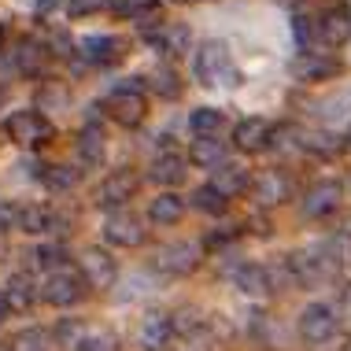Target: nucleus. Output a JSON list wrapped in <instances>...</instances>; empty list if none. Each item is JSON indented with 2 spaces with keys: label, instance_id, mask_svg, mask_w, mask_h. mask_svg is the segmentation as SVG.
<instances>
[{
  "label": "nucleus",
  "instance_id": "1",
  "mask_svg": "<svg viewBox=\"0 0 351 351\" xmlns=\"http://www.w3.org/2000/svg\"><path fill=\"white\" fill-rule=\"evenodd\" d=\"M193 71H196V78H200L204 85H237V67H233L230 49H226L222 41L200 45Z\"/></svg>",
  "mask_w": 351,
  "mask_h": 351
},
{
  "label": "nucleus",
  "instance_id": "2",
  "mask_svg": "<svg viewBox=\"0 0 351 351\" xmlns=\"http://www.w3.org/2000/svg\"><path fill=\"white\" fill-rule=\"evenodd\" d=\"M41 296L45 303H52V307H71V303H78L85 296V278L78 270H52L49 281L41 285Z\"/></svg>",
  "mask_w": 351,
  "mask_h": 351
},
{
  "label": "nucleus",
  "instance_id": "3",
  "mask_svg": "<svg viewBox=\"0 0 351 351\" xmlns=\"http://www.w3.org/2000/svg\"><path fill=\"white\" fill-rule=\"evenodd\" d=\"M300 337L307 344H326L337 337V311L329 303H311L300 315Z\"/></svg>",
  "mask_w": 351,
  "mask_h": 351
},
{
  "label": "nucleus",
  "instance_id": "4",
  "mask_svg": "<svg viewBox=\"0 0 351 351\" xmlns=\"http://www.w3.org/2000/svg\"><path fill=\"white\" fill-rule=\"evenodd\" d=\"M4 134L15 141V145H41V141L52 137V122L41 115V111H15L12 119L4 122Z\"/></svg>",
  "mask_w": 351,
  "mask_h": 351
},
{
  "label": "nucleus",
  "instance_id": "5",
  "mask_svg": "<svg viewBox=\"0 0 351 351\" xmlns=\"http://www.w3.org/2000/svg\"><path fill=\"white\" fill-rule=\"evenodd\" d=\"M104 111H111V119L122 122V126H137V122L145 119V111H148V100H145V93H141L137 85H122V89H115L108 100H104Z\"/></svg>",
  "mask_w": 351,
  "mask_h": 351
},
{
  "label": "nucleus",
  "instance_id": "6",
  "mask_svg": "<svg viewBox=\"0 0 351 351\" xmlns=\"http://www.w3.org/2000/svg\"><path fill=\"white\" fill-rule=\"evenodd\" d=\"M104 241L115 244V248H137V244L145 241V226H141V218H134L130 211H119L104 222Z\"/></svg>",
  "mask_w": 351,
  "mask_h": 351
},
{
  "label": "nucleus",
  "instance_id": "7",
  "mask_svg": "<svg viewBox=\"0 0 351 351\" xmlns=\"http://www.w3.org/2000/svg\"><path fill=\"white\" fill-rule=\"evenodd\" d=\"M196 263H200V248L189 244V241L163 244V248L156 252V267L167 270V274H189V270H196Z\"/></svg>",
  "mask_w": 351,
  "mask_h": 351
},
{
  "label": "nucleus",
  "instance_id": "8",
  "mask_svg": "<svg viewBox=\"0 0 351 351\" xmlns=\"http://www.w3.org/2000/svg\"><path fill=\"white\" fill-rule=\"evenodd\" d=\"M315 30L322 37V45H329V49H340V45H348L351 37V12L348 8H329V12H322V19L315 23Z\"/></svg>",
  "mask_w": 351,
  "mask_h": 351
},
{
  "label": "nucleus",
  "instance_id": "9",
  "mask_svg": "<svg viewBox=\"0 0 351 351\" xmlns=\"http://www.w3.org/2000/svg\"><path fill=\"white\" fill-rule=\"evenodd\" d=\"M82 278H85V285H93V289H111L115 278H119L115 259H111L108 252L89 248V252L82 255Z\"/></svg>",
  "mask_w": 351,
  "mask_h": 351
},
{
  "label": "nucleus",
  "instance_id": "10",
  "mask_svg": "<svg viewBox=\"0 0 351 351\" xmlns=\"http://www.w3.org/2000/svg\"><path fill=\"white\" fill-rule=\"evenodd\" d=\"M340 196H344L340 182H318V185H311V193L303 196V215H307V218L333 215L337 207H340Z\"/></svg>",
  "mask_w": 351,
  "mask_h": 351
},
{
  "label": "nucleus",
  "instance_id": "11",
  "mask_svg": "<svg viewBox=\"0 0 351 351\" xmlns=\"http://www.w3.org/2000/svg\"><path fill=\"white\" fill-rule=\"evenodd\" d=\"M233 145L241 152H263L267 145H274V126L267 119H244L233 130Z\"/></svg>",
  "mask_w": 351,
  "mask_h": 351
},
{
  "label": "nucleus",
  "instance_id": "12",
  "mask_svg": "<svg viewBox=\"0 0 351 351\" xmlns=\"http://www.w3.org/2000/svg\"><path fill=\"white\" fill-rule=\"evenodd\" d=\"M170 337H174V318L170 315H148L145 322H141V329H137V344L145 348V351H163L170 344Z\"/></svg>",
  "mask_w": 351,
  "mask_h": 351
},
{
  "label": "nucleus",
  "instance_id": "13",
  "mask_svg": "<svg viewBox=\"0 0 351 351\" xmlns=\"http://www.w3.org/2000/svg\"><path fill=\"white\" fill-rule=\"evenodd\" d=\"M19 230H23V233H34V237L56 233V230H63V218L56 215L52 207H41V204L19 207Z\"/></svg>",
  "mask_w": 351,
  "mask_h": 351
},
{
  "label": "nucleus",
  "instance_id": "14",
  "mask_svg": "<svg viewBox=\"0 0 351 351\" xmlns=\"http://www.w3.org/2000/svg\"><path fill=\"white\" fill-rule=\"evenodd\" d=\"M134 189H137V178L126 174V170H119V174L104 178V185H100V193H97V204L100 207H122L130 196H134Z\"/></svg>",
  "mask_w": 351,
  "mask_h": 351
},
{
  "label": "nucleus",
  "instance_id": "15",
  "mask_svg": "<svg viewBox=\"0 0 351 351\" xmlns=\"http://www.w3.org/2000/svg\"><path fill=\"white\" fill-rule=\"evenodd\" d=\"M82 56L89 63H100V67H108V63H115L119 56H122V41L119 37H111V34H100V37H82Z\"/></svg>",
  "mask_w": 351,
  "mask_h": 351
},
{
  "label": "nucleus",
  "instance_id": "16",
  "mask_svg": "<svg viewBox=\"0 0 351 351\" xmlns=\"http://www.w3.org/2000/svg\"><path fill=\"white\" fill-rule=\"evenodd\" d=\"M233 281H237V289H241L244 296H267V292L274 289V278H270V270L255 267V263H244V267L233 274Z\"/></svg>",
  "mask_w": 351,
  "mask_h": 351
},
{
  "label": "nucleus",
  "instance_id": "17",
  "mask_svg": "<svg viewBox=\"0 0 351 351\" xmlns=\"http://www.w3.org/2000/svg\"><path fill=\"white\" fill-rule=\"evenodd\" d=\"M0 296H4L8 311H30L34 300H37V289H34V281L26 278V274H15V278H8Z\"/></svg>",
  "mask_w": 351,
  "mask_h": 351
},
{
  "label": "nucleus",
  "instance_id": "18",
  "mask_svg": "<svg viewBox=\"0 0 351 351\" xmlns=\"http://www.w3.org/2000/svg\"><path fill=\"white\" fill-rule=\"evenodd\" d=\"M189 163L211 170V167H226V145L218 137H196L189 148Z\"/></svg>",
  "mask_w": 351,
  "mask_h": 351
},
{
  "label": "nucleus",
  "instance_id": "19",
  "mask_svg": "<svg viewBox=\"0 0 351 351\" xmlns=\"http://www.w3.org/2000/svg\"><path fill=\"white\" fill-rule=\"evenodd\" d=\"M296 74H300L303 82H326V78H337V74H340V63L329 60V56L307 52V56L296 63Z\"/></svg>",
  "mask_w": 351,
  "mask_h": 351
},
{
  "label": "nucleus",
  "instance_id": "20",
  "mask_svg": "<svg viewBox=\"0 0 351 351\" xmlns=\"http://www.w3.org/2000/svg\"><path fill=\"white\" fill-rule=\"evenodd\" d=\"M152 182H156V185H178V182H185V156H178V152L156 156V163H152Z\"/></svg>",
  "mask_w": 351,
  "mask_h": 351
},
{
  "label": "nucleus",
  "instance_id": "21",
  "mask_svg": "<svg viewBox=\"0 0 351 351\" xmlns=\"http://www.w3.org/2000/svg\"><path fill=\"white\" fill-rule=\"evenodd\" d=\"M182 215H185V200H182V196H174V193L156 196L152 207H148V218H152V222H159V226H174Z\"/></svg>",
  "mask_w": 351,
  "mask_h": 351
},
{
  "label": "nucleus",
  "instance_id": "22",
  "mask_svg": "<svg viewBox=\"0 0 351 351\" xmlns=\"http://www.w3.org/2000/svg\"><path fill=\"white\" fill-rule=\"evenodd\" d=\"M148 37H152V45H159L163 52H182L185 45H189V30H185V26H174V23L156 26Z\"/></svg>",
  "mask_w": 351,
  "mask_h": 351
},
{
  "label": "nucleus",
  "instance_id": "23",
  "mask_svg": "<svg viewBox=\"0 0 351 351\" xmlns=\"http://www.w3.org/2000/svg\"><path fill=\"white\" fill-rule=\"evenodd\" d=\"M215 185L222 189L226 196H241L244 189L252 185V178H248V170H244V167H230V163H226V167H218Z\"/></svg>",
  "mask_w": 351,
  "mask_h": 351
},
{
  "label": "nucleus",
  "instance_id": "24",
  "mask_svg": "<svg viewBox=\"0 0 351 351\" xmlns=\"http://www.w3.org/2000/svg\"><path fill=\"white\" fill-rule=\"evenodd\" d=\"M222 111L215 108H196L193 115H189V130H193L196 137H218V130H222Z\"/></svg>",
  "mask_w": 351,
  "mask_h": 351
},
{
  "label": "nucleus",
  "instance_id": "25",
  "mask_svg": "<svg viewBox=\"0 0 351 351\" xmlns=\"http://www.w3.org/2000/svg\"><path fill=\"white\" fill-rule=\"evenodd\" d=\"M15 67L23 74H30V78H37V74L45 71V49H41V45H34V41H23V45H19V52H15Z\"/></svg>",
  "mask_w": 351,
  "mask_h": 351
},
{
  "label": "nucleus",
  "instance_id": "26",
  "mask_svg": "<svg viewBox=\"0 0 351 351\" xmlns=\"http://www.w3.org/2000/svg\"><path fill=\"white\" fill-rule=\"evenodd\" d=\"M285 193H289V185H285L281 174H263L259 182H255V200L267 204V207H270V204H281Z\"/></svg>",
  "mask_w": 351,
  "mask_h": 351
},
{
  "label": "nucleus",
  "instance_id": "27",
  "mask_svg": "<svg viewBox=\"0 0 351 351\" xmlns=\"http://www.w3.org/2000/svg\"><path fill=\"white\" fill-rule=\"evenodd\" d=\"M226 200H230V196H226L215 182H207V185H200L193 193V204L200 207V211H207V215H222L226 211Z\"/></svg>",
  "mask_w": 351,
  "mask_h": 351
},
{
  "label": "nucleus",
  "instance_id": "28",
  "mask_svg": "<svg viewBox=\"0 0 351 351\" xmlns=\"http://www.w3.org/2000/svg\"><path fill=\"white\" fill-rule=\"evenodd\" d=\"M78 156L85 167H100L104 163V134L100 130H85L78 141Z\"/></svg>",
  "mask_w": 351,
  "mask_h": 351
},
{
  "label": "nucleus",
  "instance_id": "29",
  "mask_svg": "<svg viewBox=\"0 0 351 351\" xmlns=\"http://www.w3.org/2000/svg\"><path fill=\"white\" fill-rule=\"evenodd\" d=\"M74 351H119V337L104 333V329H97V333H78Z\"/></svg>",
  "mask_w": 351,
  "mask_h": 351
},
{
  "label": "nucleus",
  "instance_id": "30",
  "mask_svg": "<svg viewBox=\"0 0 351 351\" xmlns=\"http://www.w3.org/2000/svg\"><path fill=\"white\" fill-rule=\"evenodd\" d=\"M12 351H49V333L41 329H23L12 337Z\"/></svg>",
  "mask_w": 351,
  "mask_h": 351
},
{
  "label": "nucleus",
  "instance_id": "31",
  "mask_svg": "<svg viewBox=\"0 0 351 351\" xmlns=\"http://www.w3.org/2000/svg\"><path fill=\"white\" fill-rule=\"evenodd\" d=\"M45 182H49V189H56V193H63V189H74L78 174L67 170V167H49V170H45Z\"/></svg>",
  "mask_w": 351,
  "mask_h": 351
},
{
  "label": "nucleus",
  "instance_id": "32",
  "mask_svg": "<svg viewBox=\"0 0 351 351\" xmlns=\"http://www.w3.org/2000/svg\"><path fill=\"white\" fill-rule=\"evenodd\" d=\"M311 152H318V156H337L340 145H337V137H329V134H315V137H307L303 141Z\"/></svg>",
  "mask_w": 351,
  "mask_h": 351
},
{
  "label": "nucleus",
  "instance_id": "33",
  "mask_svg": "<svg viewBox=\"0 0 351 351\" xmlns=\"http://www.w3.org/2000/svg\"><path fill=\"white\" fill-rule=\"evenodd\" d=\"M63 8H67L71 19H82V15H93L104 8V0H63Z\"/></svg>",
  "mask_w": 351,
  "mask_h": 351
},
{
  "label": "nucleus",
  "instance_id": "34",
  "mask_svg": "<svg viewBox=\"0 0 351 351\" xmlns=\"http://www.w3.org/2000/svg\"><path fill=\"white\" fill-rule=\"evenodd\" d=\"M156 89L163 93V97H178V78H174V71H156Z\"/></svg>",
  "mask_w": 351,
  "mask_h": 351
},
{
  "label": "nucleus",
  "instance_id": "35",
  "mask_svg": "<svg viewBox=\"0 0 351 351\" xmlns=\"http://www.w3.org/2000/svg\"><path fill=\"white\" fill-rule=\"evenodd\" d=\"M56 259H60V248H37V252H34V263H37V267H52Z\"/></svg>",
  "mask_w": 351,
  "mask_h": 351
},
{
  "label": "nucleus",
  "instance_id": "36",
  "mask_svg": "<svg viewBox=\"0 0 351 351\" xmlns=\"http://www.w3.org/2000/svg\"><path fill=\"white\" fill-rule=\"evenodd\" d=\"M8 318V303H4V296H0V322Z\"/></svg>",
  "mask_w": 351,
  "mask_h": 351
},
{
  "label": "nucleus",
  "instance_id": "37",
  "mask_svg": "<svg viewBox=\"0 0 351 351\" xmlns=\"http://www.w3.org/2000/svg\"><path fill=\"white\" fill-rule=\"evenodd\" d=\"M174 4H200V0H174Z\"/></svg>",
  "mask_w": 351,
  "mask_h": 351
},
{
  "label": "nucleus",
  "instance_id": "38",
  "mask_svg": "<svg viewBox=\"0 0 351 351\" xmlns=\"http://www.w3.org/2000/svg\"><path fill=\"white\" fill-rule=\"evenodd\" d=\"M0 45H4V26H0Z\"/></svg>",
  "mask_w": 351,
  "mask_h": 351
},
{
  "label": "nucleus",
  "instance_id": "39",
  "mask_svg": "<svg viewBox=\"0 0 351 351\" xmlns=\"http://www.w3.org/2000/svg\"><path fill=\"white\" fill-rule=\"evenodd\" d=\"M0 100H4V89H0Z\"/></svg>",
  "mask_w": 351,
  "mask_h": 351
},
{
  "label": "nucleus",
  "instance_id": "40",
  "mask_svg": "<svg viewBox=\"0 0 351 351\" xmlns=\"http://www.w3.org/2000/svg\"><path fill=\"white\" fill-rule=\"evenodd\" d=\"M348 141H351V130H348Z\"/></svg>",
  "mask_w": 351,
  "mask_h": 351
}]
</instances>
